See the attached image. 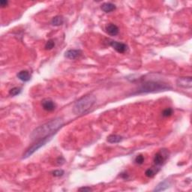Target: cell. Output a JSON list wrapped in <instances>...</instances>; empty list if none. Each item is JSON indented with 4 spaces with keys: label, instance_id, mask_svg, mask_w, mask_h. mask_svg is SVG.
Masks as SVG:
<instances>
[{
    "label": "cell",
    "instance_id": "ac0fdd59",
    "mask_svg": "<svg viewBox=\"0 0 192 192\" xmlns=\"http://www.w3.org/2000/svg\"><path fill=\"white\" fill-rule=\"evenodd\" d=\"M21 92V89L18 87H14L12 88L11 90L9 91V95L11 96H16L18 95H19L20 93Z\"/></svg>",
    "mask_w": 192,
    "mask_h": 192
},
{
    "label": "cell",
    "instance_id": "cb8c5ba5",
    "mask_svg": "<svg viewBox=\"0 0 192 192\" xmlns=\"http://www.w3.org/2000/svg\"><path fill=\"white\" fill-rule=\"evenodd\" d=\"M57 163L58 164H63L65 163V159L62 157H59L57 159Z\"/></svg>",
    "mask_w": 192,
    "mask_h": 192
},
{
    "label": "cell",
    "instance_id": "52a82bcc",
    "mask_svg": "<svg viewBox=\"0 0 192 192\" xmlns=\"http://www.w3.org/2000/svg\"><path fill=\"white\" fill-rule=\"evenodd\" d=\"M162 150V149H161ZM167 159V155H165L163 152V150L161 151V152H158V153L155 154L154 157V164L155 166H161L163 164H164V161L166 160Z\"/></svg>",
    "mask_w": 192,
    "mask_h": 192
},
{
    "label": "cell",
    "instance_id": "277c9868",
    "mask_svg": "<svg viewBox=\"0 0 192 192\" xmlns=\"http://www.w3.org/2000/svg\"><path fill=\"white\" fill-rule=\"evenodd\" d=\"M53 136V135L49 136V137H45V138H42L38 140H36V143H35L33 145H32L31 147L29 148V149H27V150L25 152V153L23 154V159H26V158L31 156L32 154L35 153L38 149H40L41 147H43V146H45L46 143H47L49 141L51 140Z\"/></svg>",
    "mask_w": 192,
    "mask_h": 192
},
{
    "label": "cell",
    "instance_id": "ba28073f",
    "mask_svg": "<svg viewBox=\"0 0 192 192\" xmlns=\"http://www.w3.org/2000/svg\"><path fill=\"white\" fill-rule=\"evenodd\" d=\"M43 109L48 112H52L56 109V104L51 99H45L41 103Z\"/></svg>",
    "mask_w": 192,
    "mask_h": 192
},
{
    "label": "cell",
    "instance_id": "7402d4cb",
    "mask_svg": "<svg viewBox=\"0 0 192 192\" xmlns=\"http://www.w3.org/2000/svg\"><path fill=\"white\" fill-rule=\"evenodd\" d=\"M79 191H92V189L89 187H83V188H79Z\"/></svg>",
    "mask_w": 192,
    "mask_h": 192
},
{
    "label": "cell",
    "instance_id": "5b68a950",
    "mask_svg": "<svg viewBox=\"0 0 192 192\" xmlns=\"http://www.w3.org/2000/svg\"><path fill=\"white\" fill-rule=\"evenodd\" d=\"M176 85L184 89H191L192 87V79L191 77H182L178 78Z\"/></svg>",
    "mask_w": 192,
    "mask_h": 192
},
{
    "label": "cell",
    "instance_id": "3957f363",
    "mask_svg": "<svg viewBox=\"0 0 192 192\" xmlns=\"http://www.w3.org/2000/svg\"><path fill=\"white\" fill-rule=\"evenodd\" d=\"M96 102V98L94 96H86L74 104L73 113L76 115H81L87 113Z\"/></svg>",
    "mask_w": 192,
    "mask_h": 192
},
{
    "label": "cell",
    "instance_id": "6da1fadb",
    "mask_svg": "<svg viewBox=\"0 0 192 192\" xmlns=\"http://www.w3.org/2000/svg\"><path fill=\"white\" fill-rule=\"evenodd\" d=\"M63 120L60 117L52 120L51 121L46 122L35 128L32 132L30 138L32 139V140H38L40 139L53 135L63 125Z\"/></svg>",
    "mask_w": 192,
    "mask_h": 192
},
{
    "label": "cell",
    "instance_id": "30bf717a",
    "mask_svg": "<svg viewBox=\"0 0 192 192\" xmlns=\"http://www.w3.org/2000/svg\"><path fill=\"white\" fill-rule=\"evenodd\" d=\"M81 54V51L80 50H69L65 53V57L68 59H75L79 57Z\"/></svg>",
    "mask_w": 192,
    "mask_h": 192
},
{
    "label": "cell",
    "instance_id": "4fadbf2b",
    "mask_svg": "<svg viewBox=\"0 0 192 192\" xmlns=\"http://www.w3.org/2000/svg\"><path fill=\"white\" fill-rule=\"evenodd\" d=\"M170 186V182L167 180H164V182H161L159 183L156 188L154 189V191H164L167 188H169V186Z\"/></svg>",
    "mask_w": 192,
    "mask_h": 192
},
{
    "label": "cell",
    "instance_id": "e0dca14e",
    "mask_svg": "<svg viewBox=\"0 0 192 192\" xmlns=\"http://www.w3.org/2000/svg\"><path fill=\"white\" fill-rule=\"evenodd\" d=\"M54 47H55V42H54L53 40L50 39V40L47 41L45 47L47 50H52Z\"/></svg>",
    "mask_w": 192,
    "mask_h": 192
},
{
    "label": "cell",
    "instance_id": "9a60e30c",
    "mask_svg": "<svg viewBox=\"0 0 192 192\" xmlns=\"http://www.w3.org/2000/svg\"><path fill=\"white\" fill-rule=\"evenodd\" d=\"M64 23V18L62 16H60V15H58V16L54 17L52 19L51 23L53 26H59L63 24Z\"/></svg>",
    "mask_w": 192,
    "mask_h": 192
},
{
    "label": "cell",
    "instance_id": "7c38bea8",
    "mask_svg": "<svg viewBox=\"0 0 192 192\" xmlns=\"http://www.w3.org/2000/svg\"><path fill=\"white\" fill-rule=\"evenodd\" d=\"M101 10L106 13H110L116 9V6L111 2H105L101 5Z\"/></svg>",
    "mask_w": 192,
    "mask_h": 192
},
{
    "label": "cell",
    "instance_id": "7a4b0ae2",
    "mask_svg": "<svg viewBox=\"0 0 192 192\" xmlns=\"http://www.w3.org/2000/svg\"><path fill=\"white\" fill-rule=\"evenodd\" d=\"M170 89V86L166 83L159 82V81H147L139 86L135 94L157 92L165 91V90Z\"/></svg>",
    "mask_w": 192,
    "mask_h": 192
},
{
    "label": "cell",
    "instance_id": "2e32d148",
    "mask_svg": "<svg viewBox=\"0 0 192 192\" xmlns=\"http://www.w3.org/2000/svg\"><path fill=\"white\" fill-rule=\"evenodd\" d=\"M156 173H157V170H154L153 168H149V169L147 170H146V172H145L146 176H147V177H149V178L153 177V176L156 174Z\"/></svg>",
    "mask_w": 192,
    "mask_h": 192
},
{
    "label": "cell",
    "instance_id": "8fae6325",
    "mask_svg": "<svg viewBox=\"0 0 192 192\" xmlns=\"http://www.w3.org/2000/svg\"><path fill=\"white\" fill-rule=\"evenodd\" d=\"M18 77L23 82H27L31 80V74L28 71H21L18 74Z\"/></svg>",
    "mask_w": 192,
    "mask_h": 192
},
{
    "label": "cell",
    "instance_id": "ffe728a7",
    "mask_svg": "<svg viewBox=\"0 0 192 192\" xmlns=\"http://www.w3.org/2000/svg\"><path fill=\"white\" fill-rule=\"evenodd\" d=\"M53 173V176L55 177H60V176H63L64 171L62 170H54Z\"/></svg>",
    "mask_w": 192,
    "mask_h": 192
},
{
    "label": "cell",
    "instance_id": "d6986e66",
    "mask_svg": "<svg viewBox=\"0 0 192 192\" xmlns=\"http://www.w3.org/2000/svg\"><path fill=\"white\" fill-rule=\"evenodd\" d=\"M173 114V110L171 108H167V109L164 110L162 112V116L164 117H169Z\"/></svg>",
    "mask_w": 192,
    "mask_h": 192
},
{
    "label": "cell",
    "instance_id": "9c48e42d",
    "mask_svg": "<svg viewBox=\"0 0 192 192\" xmlns=\"http://www.w3.org/2000/svg\"><path fill=\"white\" fill-rule=\"evenodd\" d=\"M105 30H106L107 33L111 36H116V35H118L119 31H120L118 26L113 23H109L105 27Z\"/></svg>",
    "mask_w": 192,
    "mask_h": 192
},
{
    "label": "cell",
    "instance_id": "44dd1931",
    "mask_svg": "<svg viewBox=\"0 0 192 192\" xmlns=\"http://www.w3.org/2000/svg\"><path fill=\"white\" fill-rule=\"evenodd\" d=\"M144 162V157L142 155H137L135 159V163L137 164H142Z\"/></svg>",
    "mask_w": 192,
    "mask_h": 192
},
{
    "label": "cell",
    "instance_id": "5bb4252c",
    "mask_svg": "<svg viewBox=\"0 0 192 192\" xmlns=\"http://www.w3.org/2000/svg\"><path fill=\"white\" fill-rule=\"evenodd\" d=\"M122 137L120 135H110L109 137H108V142L110 143H118L121 142L122 140Z\"/></svg>",
    "mask_w": 192,
    "mask_h": 192
},
{
    "label": "cell",
    "instance_id": "603a6c76",
    "mask_svg": "<svg viewBox=\"0 0 192 192\" xmlns=\"http://www.w3.org/2000/svg\"><path fill=\"white\" fill-rule=\"evenodd\" d=\"M8 2L6 1V0H2L0 1V5H1L2 8H5V7L8 6Z\"/></svg>",
    "mask_w": 192,
    "mask_h": 192
},
{
    "label": "cell",
    "instance_id": "8992f818",
    "mask_svg": "<svg viewBox=\"0 0 192 192\" xmlns=\"http://www.w3.org/2000/svg\"><path fill=\"white\" fill-rule=\"evenodd\" d=\"M109 44L116 51L120 53H124L128 50V46L125 44L121 43V42L116 41H110Z\"/></svg>",
    "mask_w": 192,
    "mask_h": 192
}]
</instances>
